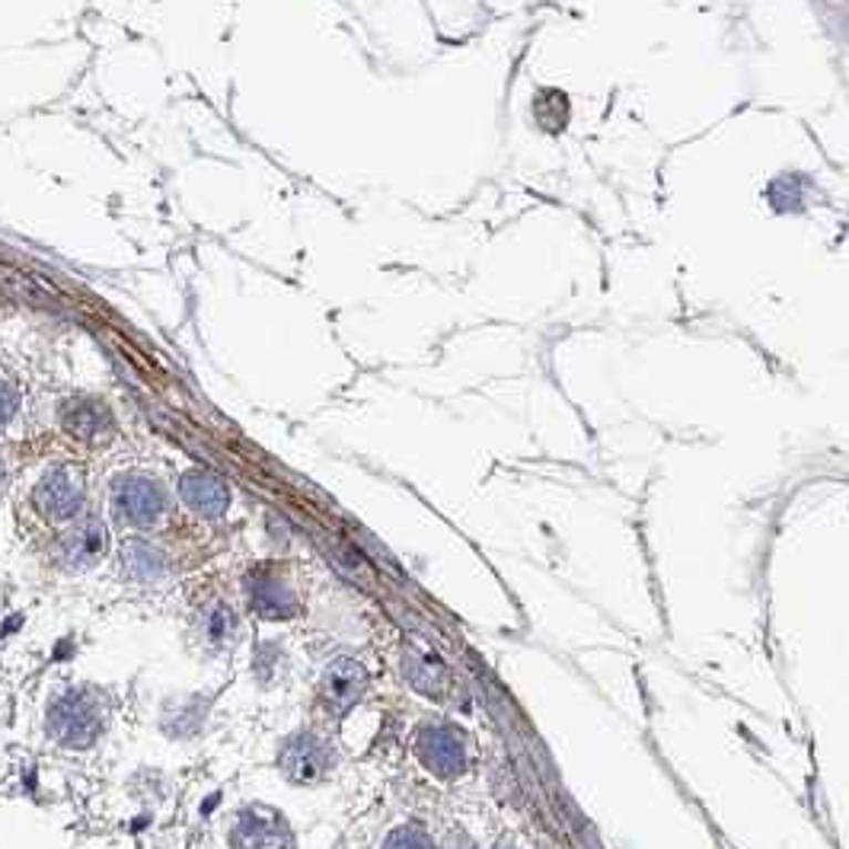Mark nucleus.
<instances>
[{"label":"nucleus","instance_id":"nucleus-12","mask_svg":"<svg viewBox=\"0 0 849 849\" xmlns=\"http://www.w3.org/2000/svg\"><path fill=\"white\" fill-rule=\"evenodd\" d=\"M110 543V534H106V527L100 521H90L77 527V530H71L64 540H61V559H64V566L68 569H83V566H93L100 556H103V549Z\"/></svg>","mask_w":849,"mask_h":849},{"label":"nucleus","instance_id":"nucleus-10","mask_svg":"<svg viewBox=\"0 0 849 849\" xmlns=\"http://www.w3.org/2000/svg\"><path fill=\"white\" fill-rule=\"evenodd\" d=\"M61 422H64V428H68L74 438L86 441V444H100L103 438H110L112 432L110 410H106L100 400H90V396L64 403Z\"/></svg>","mask_w":849,"mask_h":849},{"label":"nucleus","instance_id":"nucleus-14","mask_svg":"<svg viewBox=\"0 0 849 849\" xmlns=\"http://www.w3.org/2000/svg\"><path fill=\"white\" fill-rule=\"evenodd\" d=\"M237 630V617H234V610L227 607V603H215L211 607V613H208V620H205V632H208V639L215 642V645H224L230 635Z\"/></svg>","mask_w":849,"mask_h":849},{"label":"nucleus","instance_id":"nucleus-2","mask_svg":"<svg viewBox=\"0 0 849 849\" xmlns=\"http://www.w3.org/2000/svg\"><path fill=\"white\" fill-rule=\"evenodd\" d=\"M415 754L441 779H457L469 767L466 735L457 725H425L415 738Z\"/></svg>","mask_w":849,"mask_h":849},{"label":"nucleus","instance_id":"nucleus-5","mask_svg":"<svg viewBox=\"0 0 849 849\" xmlns=\"http://www.w3.org/2000/svg\"><path fill=\"white\" fill-rule=\"evenodd\" d=\"M332 760H335V757H332V747H329L323 738L310 735V732H301V735L284 741L281 757H278V764L284 769L288 783H294V786H313V783H320L329 769H332Z\"/></svg>","mask_w":849,"mask_h":849},{"label":"nucleus","instance_id":"nucleus-17","mask_svg":"<svg viewBox=\"0 0 849 849\" xmlns=\"http://www.w3.org/2000/svg\"><path fill=\"white\" fill-rule=\"evenodd\" d=\"M0 479H3V464H0Z\"/></svg>","mask_w":849,"mask_h":849},{"label":"nucleus","instance_id":"nucleus-13","mask_svg":"<svg viewBox=\"0 0 849 849\" xmlns=\"http://www.w3.org/2000/svg\"><path fill=\"white\" fill-rule=\"evenodd\" d=\"M122 559H125L128 576L141 578V581H157V578L166 576L164 556L144 540H128L122 547Z\"/></svg>","mask_w":849,"mask_h":849},{"label":"nucleus","instance_id":"nucleus-4","mask_svg":"<svg viewBox=\"0 0 849 849\" xmlns=\"http://www.w3.org/2000/svg\"><path fill=\"white\" fill-rule=\"evenodd\" d=\"M32 505L45 521H71L83 505V483L77 469H71V466L49 469L39 479V486L32 489Z\"/></svg>","mask_w":849,"mask_h":849},{"label":"nucleus","instance_id":"nucleus-9","mask_svg":"<svg viewBox=\"0 0 849 849\" xmlns=\"http://www.w3.org/2000/svg\"><path fill=\"white\" fill-rule=\"evenodd\" d=\"M364 690H367V671L352 658L332 661L320 681V696L332 713H349L364 696Z\"/></svg>","mask_w":849,"mask_h":849},{"label":"nucleus","instance_id":"nucleus-6","mask_svg":"<svg viewBox=\"0 0 849 849\" xmlns=\"http://www.w3.org/2000/svg\"><path fill=\"white\" fill-rule=\"evenodd\" d=\"M230 840H234V847H291L294 834L275 808L252 805L237 818Z\"/></svg>","mask_w":849,"mask_h":849},{"label":"nucleus","instance_id":"nucleus-7","mask_svg":"<svg viewBox=\"0 0 849 849\" xmlns=\"http://www.w3.org/2000/svg\"><path fill=\"white\" fill-rule=\"evenodd\" d=\"M249 603L256 607V613L269 617V620H284L298 610V598L294 588L288 584V578L281 576L275 566H262L252 569L247 578Z\"/></svg>","mask_w":849,"mask_h":849},{"label":"nucleus","instance_id":"nucleus-3","mask_svg":"<svg viewBox=\"0 0 849 849\" xmlns=\"http://www.w3.org/2000/svg\"><path fill=\"white\" fill-rule=\"evenodd\" d=\"M112 505L118 511V518L132 524V527H154L161 521L166 508L164 489L137 473H125L112 483Z\"/></svg>","mask_w":849,"mask_h":849},{"label":"nucleus","instance_id":"nucleus-8","mask_svg":"<svg viewBox=\"0 0 849 849\" xmlns=\"http://www.w3.org/2000/svg\"><path fill=\"white\" fill-rule=\"evenodd\" d=\"M403 674L422 696H432V700H441L451 686V674H447V664L444 658L422 639H412L406 645V655H403Z\"/></svg>","mask_w":849,"mask_h":849},{"label":"nucleus","instance_id":"nucleus-1","mask_svg":"<svg viewBox=\"0 0 849 849\" xmlns=\"http://www.w3.org/2000/svg\"><path fill=\"white\" fill-rule=\"evenodd\" d=\"M49 732L68 747H90L103 732V703L90 690H68L49 710Z\"/></svg>","mask_w":849,"mask_h":849},{"label":"nucleus","instance_id":"nucleus-15","mask_svg":"<svg viewBox=\"0 0 849 849\" xmlns=\"http://www.w3.org/2000/svg\"><path fill=\"white\" fill-rule=\"evenodd\" d=\"M386 847H432V837L422 834V827H396V834L386 837Z\"/></svg>","mask_w":849,"mask_h":849},{"label":"nucleus","instance_id":"nucleus-16","mask_svg":"<svg viewBox=\"0 0 849 849\" xmlns=\"http://www.w3.org/2000/svg\"><path fill=\"white\" fill-rule=\"evenodd\" d=\"M20 410V396H17V390L7 384V381H0V428L13 418V412Z\"/></svg>","mask_w":849,"mask_h":849},{"label":"nucleus","instance_id":"nucleus-11","mask_svg":"<svg viewBox=\"0 0 849 849\" xmlns=\"http://www.w3.org/2000/svg\"><path fill=\"white\" fill-rule=\"evenodd\" d=\"M179 495H183V501H186L193 511L205 515V518H220V515L227 511V505H230L227 486L220 483L215 473H205V469L186 473V476L179 479Z\"/></svg>","mask_w":849,"mask_h":849}]
</instances>
